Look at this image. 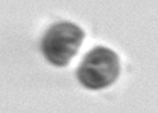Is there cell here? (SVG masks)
Listing matches in <instances>:
<instances>
[{
  "instance_id": "6da1fadb",
  "label": "cell",
  "mask_w": 158,
  "mask_h": 113,
  "mask_svg": "<svg viewBox=\"0 0 158 113\" xmlns=\"http://www.w3.org/2000/svg\"><path fill=\"white\" fill-rule=\"evenodd\" d=\"M120 74L118 56L114 51L98 46L87 52L78 67L79 83L90 90H102L110 87Z\"/></svg>"
},
{
  "instance_id": "7a4b0ae2",
  "label": "cell",
  "mask_w": 158,
  "mask_h": 113,
  "mask_svg": "<svg viewBox=\"0 0 158 113\" xmlns=\"http://www.w3.org/2000/svg\"><path fill=\"white\" fill-rule=\"evenodd\" d=\"M84 40V31L72 21L52 25L41 40V51L46 60L58 67H65L78 54Z\"/></svg>"
}]
</instances>
